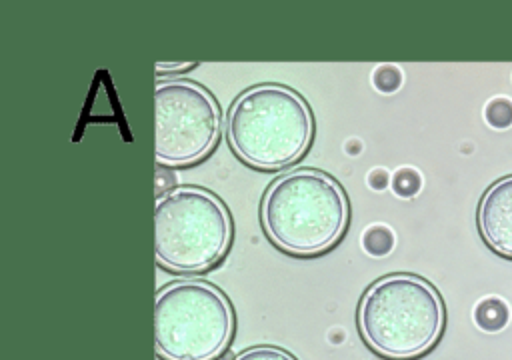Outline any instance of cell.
I'll use <instances>...</instances> for the list:
<instances>
[{"instance_id": "7c38bea8", "label": "cell", "mask_w": 512, "mask_h": 360, "mask_svg": "<svg viewBox=\"0 0 512 360\" xmlns=\"http://www.w3.org/2000/svg\"><path fill=\"white\" fill-rule=\"evenodd\" d=\"M394 190L400 196H412L418 190V174L412 170H402L394 178Z\"/></svg>"}, {"instance_id": "8992f818", "label": "cell", "mask_w": 512, "mask_h": 360, "mask_svg": "<svg viewBox=\"0 0 512 360\" xmlns=\"http://www.w3.org/2000/svg\"><path fill=\"white\" fill-rule=\"evenodd\" d=\"M156 160L182 166L206 156L220 136V108L200 84L162 82L154 92Z\"/></svg>"}, {"instance_id": "9c48e42d", "label": "cell", "mask_w": 512, "mask_h": 360, "mask_svg": "<svg viewBox=\"0 0 512 360\" xmlns=\"http://www.w3.org/2000/svg\"><path fill=\"white\" fill-rule=\"evenodd\" d=\"M364 246L372 254H386L392 246V234L388 228L374 226L364 234Z\"/></svg>"}, {"instance_id": "4fadbf2b", "label": "cell", "mask_w": 512, "mask_h": 360, "mask_svg": "<svg viewBox=\"0 0 512 360\" xmlns=\"http://www.w3.org/2000/svg\"><path fill=\"white\" fill-rule=\"evenodd\" d=\"M196 66V62H158L156 64V70H158V74L160 72H188V70H192Z\"/></svg>"}, {"instance_id": "5b68a950", "label": "cell", "mask_w": 512, "mask_h": 360, "mask_svg": "<svg viewBox=\"0 0 512 360\" xmlns=\"http://www.w3.org/2000/svg\"><path fill=\"white\" fill-rule=\"evenodd\" d=\"M156 260L176 272H200L228 250L232 224L224 202L198 186H178L156 202Z\"/></svg>"}, {"instance_id": "6da1fadb", "label": "cell", "mask_w": 512, "mask_h": 360, "mask_svg": "<svg viewBox=\"0 0 512 360\" xmlns=\"http://www.w3.org/2000/svg\"><path fill=\"white\" fill-rule=\"evenodd\" d=\"M260 216L268 238L292 254L328 250L346 230L348 200L326 172L296 168L278 176L264 192Z\"/></svg>"}, {"instance_id": "30bf717a", "label": "cell", "mask_w": 512, "mask_h": 360, "mask_svg": "<svg viewBox=\"0 0 512 360\" xmlns=\"http://www.w3.org/2000/svg\"><path fill=\"white\" fill-rule=\"evenodd\" d=\"M400 72L392 66H380L376 72H374V84L378 86V90L382 92H392L398 88L400 84Z\"/></svg>"}, {"instance_id": "52a82bcc", "label": "cell", "mask_w": 512, "mask_h": 360, "mask_svg": "<svg viewBox=\"0 0 512 360\" xmlns=\"http://www.w3.org/2000/svg\"><path fill=\"white\" fill-rule=\"evenodd\" d=\"M478 228L492 250L512 258V176L496 180L482 194Z\"/></svg>"}, {"instance_id": "277c9868", "label": "cell", "mask_w": 512, "mask_h": 360, "mask_svg": "<svg viewBox=\"0 0 512 360\" xmlns=\"http://www.w3.org/2000/svg\"><path fill=\"white\" fill-rule=\"evenodd\" d=\"M234 332L224 292L206 280H178L156 294L154 340L164 360H214Z\"/></svg>"}, {"instance_id": "7a4b0ae2", "label": "cell", "mask_w": 512, "mask_h": 360, "mask_svg": "<svg viewBox=\"0 0 512 360\" xmlns=\"http://www.w3.org/2000/svg\"><path fill=\"white\" fill-rule=\"evenodd\" d=\"M314 120L306 100L282 84L246 88L230 106L226 136L250 166L272 170L296 162L310 146Z\"/></svg>"}, {"instance_id": "3957f363", "label": "cell", "mask_w": 512, "mask_h": 360, "mask_svg": "<svg viewBox=\"0 0 512 360\" xmlns=\"http://www.w3.org/2000/svg\"><path fill=\"white\" fill-rule=\"evenodd\" d=\"M358 326L374 352L394 360L416 358L440 338L444 304L438 290L424 278L390 274L364 292Z\"/></svg>"}, {"instance_id": "ba28073f", "label": "cell", "mask_w": 512, "mask_h": 360, "mask_svg": "<svg viewBox=\"0 0 512 360\" xmlns=\"http://www.w3.org/2000/svg\"><path fill=\"white\" fill-rule=\"evenodd\" d=\"M232 360H296L290 352L276 348V346H252L242 350L238 356Z\"/></svg>"}, {"instance_id": "8fae6325", "label": "cell", "mask_w": 512, "mask_h": 360, "mask_svg": "<svg viewBox=\"0 0 512 360\" xmlns=\"http://www.w3.org/2000/svg\"><path fill=\"white\" fill-rule=\"evenodd\" d=\"M486 114L494 126H508L512 122V104L508 100H494Z\"/></svg>"}]
</instances>
